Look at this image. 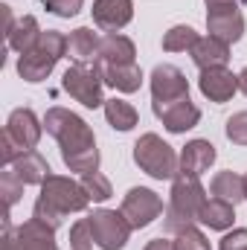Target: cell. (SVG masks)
<instances>
[{
    "label": "cell",
    "instance_id": "4dcf8cb0",
    "mask_svg": "<svg viewBox=\"0 0 247 250\" xmlns=\"http://www.w3.org/2000/svg\"><path fill=\"white\" fill-rule=\"evenodd\" d=\"M227 137L236 146H247V111H239L227 120Z\"/></svg>",
    "mask_w": 247,
    "mask_h": 250
},
{
    "label": "cell",
    "instance_id": "30bf717a",
    "mask_svg": "<svg viewBox=\"0 0 247 250\" xmlns=\"http://www.w3.org/2000/svg\"><path fill=\"white\" fill-rule=\"evenodd\" d=\"M204 204H206V192L201 187V181L195 175L178 172V178L172 181V204H169V209L181 212L189 221H198V212H201Z\"/></svg>",
    "mask_w": 247,
    "mask_h": 250
},
{
    "label": "cell",
    "instance_id": "7c38bea8",
    "mask_svg": "<svg viewBox=\"0 0 247 250\" xmlns=\"http://www.w3.org/2000/svg\"><path fill=\"white\" fill-rule=\"evenodd\" d=\"M206 29L212 38H218L224 44H236L245 35V15L239 12V6L206 9Z\"/></svg>",
    "mask_w": 247,
    "mask_h": 250
},
{
    "label": "cell",
    "instance_id": "9c48e42d",
    "mask_svg": "<svg viewBox=\"0 0 247 250\" xmlns=\"http://www.w3.org/2000/svg\"><path fill=\"white\" fill-rule=\"evenodd\" d=\"M120 209H123V215L128 218V224H131L134 230H140V227H148L154 218L163 215V201H160V195L151 192V189L134 187L123 198V207H120Z\"/></svg>",
    "mask_w": 247,
    "mask_h": 250
},
{
    "label": "cell",
    "instance_id": "5b68a950",
    "mask_svg": "<svg viewBox=\"0 0 247 250\" xmlns=\"http://www.w3.org/2000/svg\"><path fill=\"white\" fill-rule=\"evenodd\" d=\"M62 56H67V38H64L62 32H56V29H47V32H41L38 44L29 53L21 56L18 73L26 82H44L53 73V67L59 64Z\"/></svg>",
    "mask_w": 247,
    "mask_h": 250
},
{
    "label": "cell",
    "instance_id": "8fae6325",
    "mask_svg": "<svg viewBox=\"0 0 247 250\" xmlns=\"http://www.w3.org/2000/svg\"><path fill=\"white\" fill-rule=\"evenodd\" d=\"M184 96H189L186 76L175 64H157L154 73H151V99H154V108L169 105V102L184 99Z\"/></svg>",
    "mask_w": 247,
    "mask_h": 250
},
{
    "label": "cell",
    "instance_id": "74e56055",
    "mask_svg": "<svg viewBox=\"0 0 247 250\" xmlns=\"http://www.w3.org/2000/svg\"><path fill=\"white\" fill-rule=\"evenodd\" d=\"M245 198H247V175H245Z\"/></svg>",
    "mask_w": 247,
    "mask_h": 250
},
{
    "label": "cell",
    "instance_id": "83f0119b",
    "mask_svg": "<svg viewBox=\"0 0 247 250\" xmlns=\"http://www.w3.org/2000/svg\"><path fill=\"white\" fill-rule=\"evenodd\" d=\"M0 195H3V204H6V215H9V209L21 201V195H23V181L12 172V169H6L3 175H0Z\"/></svg>",
    "mask_w": 247,
    "mask_h": 250
},
{
    "label": "cell",
    "instance_id": "f35d334b",
    "mask_svg": "<svg viewBox=\"0 0 247 250\" xmlns=\"http://www.w3.org/2000/svg\"><path fill=\"white\" fill-rule=\"evenodd\" d=\"M245 3H247V0H245Z\"/></svg>",
    "mask_w": 247,
    "mask_h": 250
},
{
    "label": "cell",
    "instance_id": "1f68e13d",
    "mask_svg": "<svg viewBox=\"0 0 247 250\" xmlns=\"http://www.w3.org/2000/svg\"><path fill=\"white\" fill-rule=\"evenodd\" d=\"M44 6H47L53 15H59V18H73V15L82 12L84 0H44Z\"/></svg>",
    "mask_w": 247,
    "mask_h": 250
},
{
    "label": "cell",
    "instance_id": "3957f363",
    "mask_svg": "<svg viewBox=\"0 0 247 250\" xmlns=\"http://www.w3.org/2000/svg\"><path fill=\"white\" fill-rule=\"evenodd\" d=\"M44 128H47V134H53L59 140L62 157L96 148V137H93L90 125L82 117H76L73 111H67V108H50L47 117H44Z\"/></svg>",
    "mask_w": 247,
    "mask_h": 250
},
{
    "label": "cell",
    "instance_id": "e0dca14e",
    "mask_svg": "<svg viewBox=\"0 0 247 250\" xmlns=\"http://www.w3.org/2000/svg\"><path fill=\"white\" fill-rule=\"evenodd\" d=\"M134 56H137L134 41L120 32H108L99 38V50H96L99 64H134Z\"/></svg>",
    "mask_w": 247,
    "mask_h": 250
},
{
    "label": "cell",
    "instance_id": "cb8c5ba5",
    "mask_svg": "<svg viewBox=\"0 0 247 250\" xmlns=\"http://www.w3.org/2000/svg\"><path fill=\"white\" fill-rule=\"evenodd\" d=\"M212 198H221V201H227V204H239V201H245V178L242 175H236V172H218L215 178H212Z\"/></svg>",
    "mask_w": 247,
    "mask_h": 250
},
{
    "label": "cell",
    "instance_id": "d6a6232c",
    "mask_svg": "<svg viewBox=\"0 0 247 250\" xmlns=\"http://www.w3.org/2000/svg\"><path fill=\"white\" fill-rule=\"evenodd\" d=\"M195 221H189V218H184L181 212H175V209H166L163 212V230L166 233H172V236H178V233H184L186 227H192Z\"/></svg>",
    "mask_w": 247,
    "mask_h": 250
},
{
    "label": "cell",
    "instance_id": "836d02e7",
    "mask_svg": "<svg viewBox=\"0 0 247 250\" xmlns=\"http://www.w3.org/2000/svg\"><path fill=\"white\" fill-rule=\"evenodd\" d=\"M218 250H247V230L245 227H233V233H227L221 239Z\"/></svg>",
    "mask_w": 247,
    "mask_h": 250
},
{
    "label": "cell",
    "instance_id": "277c9868",
    "mask_svg": "<svg viewBox=\"0 0 247 250\" xmlns=\"http://www.w3.org/2000/svg\"><path fill=\"white\" fill-rule=\"evenodd\" d=\"M134 160L145 175H151L157 181H175L181 172V157L157 134H143L134 143Z\"/></svg>",
    "mask_w": 247,
    "mask_h": 250
},
{
    "label": "cell",
    "instance_id": "d6986e66",
    "mask_svg": "<svg viewBox=\"0 0 247 250\" xmlns=\"http://www.w3.org/2000/svg\"><path fill=\"white\" fill-rule=\"evenodd\" d=\"M96 67L102 73V82L111 84V87H117V90H123V93H134L143 84V73H140L137 62L134 64H99L96 62Z\"/></svg>",
    "mask_w": 247,
    "mask_h": 250
},
{
    "label": "cell",
    "instance_id": "7402d4cb",
    "mask_svg": "<svg viewBox=\"0 0 247 250\" xmlns=\"http://www.w3.org/2000/svg\"><path fill=\"white\" fill-rule=\"evenodd\" d=\"M96 50H99V38H96L93 29L79 26V29L70 32V38H67V56L76 64L93 62V59H96Z\"/></svg>",
    "mask_w": 247,
    "mask_h": 250
},
{
    "label": "cell",
    "instance_id": "6da1fadb",
    "mask_svg": "<svg viewBox=\"0 0 247 250\" xmlns=\"http://www.w3.org/2000/svg\"><path fill=\"white\" fill-rule=\"evenodd\" d=\"M87 204H90V195L84 192L82 181L62 178V175H50L41 184V195L35 201L32 218H38L41 224L59 230L62 227V218L67 212H82Z\"/></svg>",
    "mask_w": 247,
    "mask_h": 250
},
{
    "label": "cell",
    "instance_id": "ba28073f",
    "mask_svg": "<svg viewBox=\"0 0 247 250\" xmlns=\"http://www.w3.org/2000/svg\"><path fill=\"white\" fill-rule=\"evenodd\" d=\"M53 227L41 224L38 218H29L21 227H12L6 221V233H3V250H59L53 239Z\"/></svg>",
    "mask_w": 247,
    "mask_h": 250
},
{
    "label": "cell",
    "instance_id": "603a6c76",
    "mask_svg": "<svg viewBox=\"0 0 247 250\" xmlns=\"http://www.w3.org/2000/svg\"><path fill=\"white\" fill-rule=\"evenodd\" d=\"M12 172L23 181V184H44L53 172H50V163L38 154V151H26L23 157H18L12 163Z\"/></svg>",
    "mask_w": 247,
    "mask_h": 250
},
{
    "label": "cell",
    "instance_id": "9a60e30c",
    "mask_svg": "<svg viewBox=\"0 0 247 250\" xmlns=\"http://www.w3.org/2000/svg\"><path fill=\"white\" fill-rule=\"evenodd\" d=\"M134 18L131 0H93V23L105 32H117Z\"/></svg>",
    "mask_w": 247,
    "mask_h": 250
},
{
    "label": "cell",
    "instance_id": "d4e9b609",
    "mask_svg": "<svg viewBox=\"0 0 247 250\" xmlns=\"http://www.w3.org/2000/svg\"><path fill=\"white\" fill-rule=\"evenodd\" d=\"M105 117H108V125L117 131H131L137 125V111L125 99H105Z\"/></svg>",
    "mask_w": 247,
    "mask_h": 250
},
{
    "label": "cell",
    "instance_id": "4316f807",
    "mask_svg": "<svg viewBox=\"0 0 247 250\" xmlns=\"http://www.w3.org/2000/svg\"><path fill=\"white\" fill-rule=\"evenodd\" d=\"M82 187L84 192L90 195V201H108L111 195H114V189H111V181L96 169V172H87V175H82Z\"/></svg>",
    "mask_w": 247,
    "mask_h": 250
},
{
    "label": "cell",
    "instance_id": "ac0fdd59",
    "mask_svg": "<svg viewBox=\"0 0 247 250\" xmlns=\"http://www.w3.org/2000/svg\"><path fill=\"white\" fill-rule=\"evenodd\" d=\"M192 62L198 64V70H209V67H224L230 62V44L206 35V38H198L195 47L189 50Z\"/></svg>",
    "mask_w": 247,
    "mask_h": 250
},
{
    "label": "cell",
    "instance_id": "f546056e",
    "mask_svg": "<svg viewBox=\"0 0 247 250\" xmlns=\"http://www.w3.org/2000/svg\"><path fill=\"white\" fill-rule=\"evenodd\" d=\"M175 248L178 250H209V242H206V236L198 227H186L184 233L175 236Z\"/></svg>",
    "mask_w": 247,
    "mask_h": 250
},
{
    "label": "cell",
    "instance_id": "5bb4252c",
    "mask_svg": "<svg viewBox=\"0 0 247 250\" xmlns=\"http://www.w3.org/2000/svg\"><path fill=\"white\" fill-rule=\"evenodd\" d=\"M154 114L163 120V125H166L172 134H184V131H189V128H195L198 120H201V111H198V105H192L189 96L175 99V102H169V105L154 108Z\"/></svg>",
    "mask_w": 247,
    "mask_h": 250
},
{
    "label": "cell",
    "instance_id": "2e32d148",
    "mask_svg": "<svg viewBox=\"0 0 247 250\" xmlns=\"http://www.w3.org/2000/svg\"><path fill=\"white\" fill-rule=\"evenodd\" d=\"M212 163H215V146L209 140H192V143H186L184 151H181V172L184 175L201 178Z\"/></svg>",
    "mask_w": 247,
    "mask_h": 250
},
{
    "label": "cell",
    "instance_id": "e575fe53",
    "mask_svg": "<svg viewBox=\"0 0 247 250\" xmlns=\"http://www.w3.org/2000/svg\"><path fill=\"white\" fill-rule=\"evenodd\" d=\"M145 250H178V248H175V242H169V239H151V242L145 245Z\"/></svg>",
    "mask_w": 247,
    "mask_h": 250
},
{
    "label": "cell",
    "instance_id": "484cf974",
    "mask_svg": "<svg viewBox=\"0 0 247 250\" xmlns=\"http://www.w3.org/2000/svg\"><path fill=\"white\" fill-rule=\"evenodd\" d=\"M198 38H201V35H198L192 26H172V29L163 35V50H166V53H186V50L195 47Z\"/></svg>",
    "mask_w": 247,
    "mask_h": 250
},
{
    "label": "cell",
    "instance_id": "4fadbf2b",
    "mask_svg": "<svg viewBox=\"0 0 247 250\" xmlns=\"http://www.w3.org/2000/svg\"><path fill=\"white\" fill-rule=\"evenodd\" d=\"M201 93L209 99V102H227L233 99V93L239 90V76H233L227 67H209V70H201Z\"/></svg>",
    "mask_w": 247,
    "mask_h": 250
},
{
    "label": "cell",
    "instance_id": "52a82bcc",
    "mask_svg": "<svg viewBox=\"0 0 247 250\" xmlns=\"http://www.w3.org/2000/svg\"><path fill=\"white\" fill-rule=\"evenodd\" d=\"M90 218V230H93V239H96V248L102 250H123L131 239V224L123 215V209H96Z\"/></svg>",
    "mask_w": 247,
    "mask_h": 250
},
{
    "label": "cell",
    "instance_id": "8d00e7d4",
    "mask_svg": "<svg viewBox=\"0 0 247 250\" xmlns=\"http://www.w3.org/2000/svg\"><path fill=\"white\" fill-rule=\"evenodd\" d=\"M239 90H242V93L247 96V67L242 70V73H239Z\"/></svg>",
    "mask_w": 247,
    "mask_h": 250
},
{
    "label": "cell",
    "instance_id": "d590c367",
    "mask_svg": "<svg viewBox=\"0 0 247 250\" xmlns=\"http://www.w3.org/2000/svg\"><path fill=\"white\" fill-rule=\"evenodd\" d=\"M215 6H239V0H206V9H215Z\"/></svg>",
    "mask_w": 247,
    "mask_h": 250
},
{
    "label": "cell",
    "instance_id": "7a4b0ae2",
    "mask_svg": "<svg viewBox=\"0 0 247 250\" xmlns=\"http://www.w3.org/2000/svg\"><path fill=\"white\" fill-rule=\"evenodd\" d=\"M41 123L29 108H18L9 114L3 137H0V160L3 166H12L18 157H23L26 151H35L38 140H41Z\"/></svg>",
    "mask_w": 247,
    "mask_h": 250
},
{
    "label": "cell",
    "instance_id": "8992f818",
    "mask_svg": "<svg viewBox=\"0 0 247 250\" xmlns=\"http://www.w3.org/2000/svg\"><path fill=\"white\" fill-rule=\"evenodd\" d=\"M64 90L76 99V102H82L84 108H99V105H105V99H102V73H99V67L96 62L93 64H73L67 73H64L62 79Z\"/></svg>",
    "mask_w": 247,
    "mask_h": 250
},
{
    "label": "cell",
    "instance_id": "ffe728a7",
    "mask_svg": "<svg viewBox=\"0 0 247 250\" xmlns=\"http://www.w3.org/2000/svg\"><path fill=\"white\" fill-rule=\"evenodd\" d=\"M38 38H41V26H38V21L32 15H26V18L15 21V26L6 32V47L23 56L38 44Z\"/></svg>",
    "mask_w": 247,
    "mask_h": 250
},
{
    "label": "cell",
    "instance_id": "44dd1931",
    "mask_svg": "<svg viewBox=\"0 0 247 250\" xmlns=\"http://www.w3.org/2000/svg\"><path fill=\"white\" fill-rule=\"evenodd\" d=\"M198 221L206 224L209 230H230L236 221V207L221 198H206V204L198 212Z\"/></svg>",
    "mask_w": 247,
    "mask_h": 250
},
{
    "label": "cell",
    "instance_id": "f1b7e54d",
    "mask_svg": "<svg viewBox=\"0 0 247 250\" xmlns=\"http://www.w3.org/2000/svg\"><path fill=\"white\" fill-rule=\"evenodd\" d=\"M93 245H96V239L90 230V218L76 221L70 230V250H93Z\"/></svg>",
    "mask_w": 247,
    "mask_h": 250
}]
</instances>
